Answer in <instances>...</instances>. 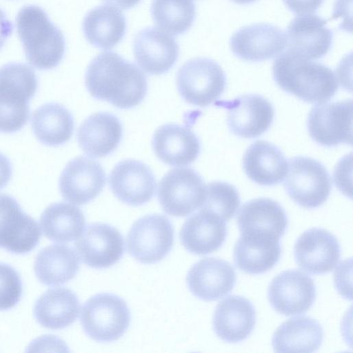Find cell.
Returning <instances> with one entry per match:
<instances>
[{"label":"cell","mask_w":353,"mask_h":353,"mask_svg":"<svg viewBox=\"0 0 353 353\" xmlns=\"http://www.w3.org/2000/svg\"><path fill=\"white\" fill-rule=\"evenodd\" d=\"M105 181V172L99 162L78 157L65 165L59 178V188L65 200L84 205L101 193Z\"/></svg>","instance_id":"cell-13"},{"label":"cell","mask_w":353,"mask_h":353,"mask_svg":"<svg viewBox=\"0 0 353 353\" xmlns=\"http://www.w3.org/2000/svg\"><path fill=\"white\" fill-rule=\"evenodd\" d=\"M85 82L92 97L121 109L139 104L148 90L143 72L114 52L100 53L92 59L88 67Z\"/></svg>","instance_id":"cell-1"},{"label":"cell","mask_w":353,"mask_h":353,"mask_svg":"<svg viewBox=\"0 0 353 353\" xmlns=\"http://www.w3.org/2000/svg\"><path fill=\"white\" fill-rule=\"evenodd\" d=\"M205 188L201 176L194 170L190 168L172 169L159 183V201L167 214L185 216L202 205Z\"/></svg>","instance_id":"cell-8"},{"label":"cell","mask_w":353,"mask_h":353,"mask_svg":"<svg viewBox=\"0 0 353 353\" xmlns=\"http://www.w3.org/2000/svg\"><path fill=\"white\" fill-rule=\"evenodd\" d=\"M241 234L259 236L280 240L288 227L283 207L268 198H257L245 203L237 214Z\"/></svg>","instance_id":"cell-22"},{"label":"cell","mask_w":353,"mask_h":353,"mask_svg":"<svg viewBox=\"0 0 353 353\" xmlns=\"http://www.w3.org/2000/svg\"><path fill=\"white\" fill-rule=\"evenodd\" d=\"M243 168L247 176L254 183L265 186L280 183L288 172V161L274 144L259 140L245 150Z\"/></svg>","instance_id":"cell-27"},{"label":"cell","mask_w":353,"mask_h":353,"mask_svg":"<svg viewBox=\"0 0 353 353\" xmlns=\"http://www.w3.org/2000/svg\"><path fill=\"white\" fill-rule=\"evenodd\" d=\"M130 312L125 301L110 293L92 296L83 305L81 323L85 333L98 342L120 339L128 330Z\"/></svg>","instance_id":"cell-5"},{"label":"cell","mask_w":353,"mask_h":353,"mask_svg":"<svg viewBox=\"0 0 353 353\" xmlns=\"http://www.w3.org/2000/svg\"><path fill=\"white\" fill-rule=\"evenodd\" d=\"M12 32V23L6 17L5 12L0 9V49L3 46Z\"/></svg>","instance_id":"cell-41"},{"label":"cell","mask_w":353,"mask_h":353,"mask_svg":"<svg viewBox=\"0 0 353 353\" xmlns=\"http://www.w3.org/2000/svg\"><path fill=\"white\" fill-rule=\"evenodd\" d=\"M310 136L318 144L333 147L352 143V101L351 99L321 103L308 115Z\"/></svg>","instance_id":"cell-10"},{"label":"cell","mask_w":353,"mask_h":353,"mask_svg":"<svg viewBox=\"0 0 353 353\" xmlns=\"http://www.w3.org/2000/svg\"><path fill=\"white\" fill-rule=\"evenodd\" d=\"M32 128L34 136L41 143L58 146L70 139L74 130V119L63 105L48 103L34 111Z\"/></svg>","instance_id":"cell-33"},{"label":"cell","mask_w":353,"mask_h":353,"mask_svg":"<svg viewBox=\"0 0 353 353\" xmlns=\"http://www.w3.org/2000/svg\"><path fill=\"white\" fill-rule=\"evenodd\" d=\"M37 222L12 196L0 194V248L14 254L33 250L41 239Z\"/></svg>","instance_id":"cell-12"},{"label":"cell","mask_w":353,"mask_h":353,"mask_svg":"<svg viewBox=\"0 0 353 353\" xmlns=\"http://www.w3.org/2000/svg\"><path fill=\"white\" fill-rule=\"evenodd\" d=\"M238 4H248L255 1L256 0H232Z\"/></svg>","instance_id":"cell-43"},{"label":"cell","mask_w":353,"mask_h":353,"mask_svg":"<svg viewBox=\"0 0 353 353\" xmlns=\"http://www.w3.org/2000/svg\"><path fill=\"white\" fill-rule=\"evenodd\" d=\"M103 1L115 6L121 9H130L137 5L141 0H103Z\"/></svg>","instance_id":"cell-42"},{"label":"cell","mask_w":353,"mask_h":353,"mask_svg":"<svg viewBox=\"0 0 353 353\" xmlns=\"http://www.w3.org/2000/svg\"><path fill=\"white\" fill-rule=\"evenodd\" d=\"M174 38L155 28L139 32L133 41V52L138 65L147 73L159 75L169 71L179 57Z\"/></svg>","instance_id":"cell-20"},{"label":"cell","mask_w":353,"mask_h":353,"mask_svg":"<svg viewBox=\"0 0 353 353\" xmlns=\"http://www.w3.org/2000/svg\"><path fill=\"white\" fill-rule=\"evenodd\" d=\"M285 33L270 23H256L237 30L230 40V48L237 57L249 61L272 59L286 46Z\"/></svg>","instance_id":"cell-17"},{"label":"cell","mask_w":353,"mask_h":353,"mask_svg":"<svg viewBox=\"0 0 353 353\" xmlns=\"http://www.w3.org/2000/svg\"><path fill=\"white\" fill-rule=\"evenodd\" d=\"M326 23L327 20L316 14L296 16L287 28L288 50L310 60L324 57L333 41L332 32Z\"/></svg>","instance_id":"cell-18"},{"label":"cell","mask_w":353,"mask_h":353,"mask_svg":"<svg viewBox=\"0 0 353 353\" xmlns=\"http://www.w3.org/2000/svg\"><path fill=\"white\" fill-rule=\"evenodd\" d=\"M37 87V75L28 65L10 63L0 68V132H15L26 124L28 102Z\"/></svg>","instance_id":"cell-4"},{"label":"cell","mask_w":353,"mask_h":353,"mask_svg":"<svg viewBox=\"0 0 353 353\" xmlns=\"http://www.w3.org/2000/svg\"><path fill=\"white\" fill-rule=\"evenodd\" d=\"M284 188L296 203L312 209L327 201L332 182L327 169L321 163L310 157L298 156L289 161Z\"/></svg>","instance_id":"cell-7"},{"label":"cell","mask_w":353,"mask_h":353,"mask_svg":"<svg viewBox=\"0 0 353 353\" xmlns=\"http://www.w3.org/2000/svg\"><path fill=\"white\" fill-rule=\"evenodd\" d=\"M279 240L241 234L233 252L236 266L245 273L259 274L270 270L279 261Z\"/></svg>","instance_id":"cell-30"},{"label":"cell","mask_w":353,"mask_h":353,"mask_svg":"<svg viewBox=\"0 0 353 353\" xmlns=\"http://www.w3.org/2000/svg\"><path fill=\"white\" fill-rule=\"evenodd\" d=\"M227 236L225 222L216 213L203 208L183 223L180 239L184 248L195 254H208L216 251Z\"/></svg>","instance_id":"cell-24"},{"label":"cell","mask_w":353,"mask_h":353,"mask_svg":"<svg viewBox=\"0 0 353 353\" xmlns=\"http://www.w3.org/2000/svg\"><path fill=\"white\" fill-rule=\"evenodd\" d=\"M79 266V258L74 249L65 245L53 244L38 253L34 270L43 284L59 285L73 279Z\"/></svg>","instance_id":"cell-32"},{"label":"cell","mask_w":353,"mask_h":353,"mask_svg":"<svg viewBox=\"0 0 353 353\" xmlns=\"http://www.w3.org/2000/svg\"><path fill=\"white\" fill-rule=\"evenodd\" d=\"M174 242V228L162 214H148L137 219L127 236L130 254L142 263L151 264L164 259Z\"/></svg>","instance_id":"cell-9"},{"label":"cell","mask_w":353,"mask_h":353,"mask_svg":"<svg viewBox=\"0 0 353 353\" xmlns=\"http://www.w3.org/2000/svg\"><path fill=\"white\" fill-rule=\"evenodd\" d=\"M12 176V166L10 160L0 153V190L9 182Z\"/></svg>","instance_id":"cell-40"},{"label":"cell","mask_w":353,"mask_h":353,"mask_svg":"<svg viewBox=\"0 0 353 353\" xmlns=\"http://www.w3.org/2000/svg\"><path fill=\"white\" fill-rule=\"evenodd\" d=\"M256 323V312L246 298L229 296L216 305L212 319V327L219 338L228 343L245 340L252 332Z\"/></svg>","instance_id":"cell-23"},{"label":"cell","mask_w":353,"mask_h":353,"mask_svg":"<svg viewBox=\"0 0 353 353\" xmlns=\"http://www.w3.org/2000/svg\"><path fill=\"white\" fill-rule=\"evenodd\" d=\"M236 275L234 268L218 258H205L189 270L186 281L190 291L197 298L215 301L223 298L234 288Z\"/></svg>","instance_id":"cell-21"},{"label":"cell","mask_w":353,"mask_h":353,"mask_svg":"<svg viewBox=\"0 0 353 353\" xmlns=\"http://www.w3.org/2000/svg\"><path fill=\"white\" fill-rule=\"evenodd\" d=\"M80 303L71 290L57 288L47 290L36 301L34 316L43 327L60 330L72 324L78 318Z\"/></svg>","instance_id":"cell-29"},{"label":"cell","mask_w":353,"mask_h":353,"mask_svg":"<svg viewBox=\"0 0 353 353\" xmlns=\"http://www.w3.org/2000/svg\"><path fill=\"white\" fill-rule=\"evenodd\" d=\"M40 224L44 235L58 243L77 239L83 233L85 219L81 210L65 202L48 206L41 215Z\"/></svg>","instance_id":"cell-34"},{"label":"cell","mask_w":353,"mask_h":353,"mask_svg":"<svg viewBox=\"0 0 353 353\" xmlns=\"http://www.w3.org/2000/svg\"><path fill=\"white\" fill-rule=\"evenodd\" d=\"M152 147L161 161L172 166L188 165L200 152L196 134L190 129L174 123L161 125L155 131Z\"/></svg>","instance_id":"cell-25"},{"label":"cell","mask_w":353,"mask_h":353,"mask_svg":"<svg viewBox=\"0 0 353 353\" xmlns=\"http://www.w3.org/2000/svg\"><path fill=\"white\" fill-rule=\"evenodd\" d=\"M82 28L90 44L108 50L122 40L126 31V21L121 11L109 5H103L86 14Z\"/></svg>","instance_id":"cell-31"},{"label":"cell","mask_w":353,"mask_h":353,"mask_svg":"<svg viewBox=\"0 0 353 353\" xmlns=\"http://www.w3.org/2000/svg\"><path fill=\"white\" fill-rule=\"evenodd\" d=\"M122 138V125L119 119L108 112H97L81 124L77 140L82 150L94 158L112 152Z\"/></svg>","instance_id":"cell-26"},{"label":"cell","mask_w":353,"mask_h":353,"mask_svg":"<svg viewBox=\"0 0 353 353\" xmlns=\"http://www.w3.org/2000/svg\"><path fill=\"white\" fill-rule=\"evenodd\" d=\"M22 295L20 275L12 266L0 263V310L14 307Z\"/></svg>","instance_id":"cell-37"},{"label":"cell","mask_w":353,"mask_h":353,"mask_svg":"<svg viewBox=\"0 0 353 353\" xmlns=\"http://www.w3.org/2000/svg\"><path fill=\"white\" fill-rule=\"evenodd\" d=\"M227 122L235 135L252 139L265 132L273 122L274 110L270 102L255 94H245L223 103Z\"/></svg>","instance_id":"cell-16"},{"label":"cell","mask_w":353,"mask_h":353,"mask_svg":"<svg viewBox=\"0 0 353 353\" xmlns=\"http://www.w3.org/2000/svg\"><path fill=\"white\" fill-rule=\"evenodd\" d=\"M313 279L299 270H288L273 278L268 289L271 306L285 316L305 313L316 299Z\"/></svg>","instance_id":"cell-11"},{"label":"cell","mask_w":353,"mask_h":353,"mask_svg":"<svg viewBox=\"0 0 353 353\" xmlns=\"http://www.w3.org/2000/svg\"><path fill=\"white\" fill-rule=\"evenodd\" d=\"M352 12V0H336L334 8L333 18L344 17V21L341 26V28H345L347 30V23L351 24V21L348 20L351 19Z\"/></svg>","instance_id":"cell-39"},{"label":"cell","mask_w":353,"mask_h":353,"mask_svg":"<svg viewBox=\"0 0 353 353\" xmlns=\"http://www.w3.org/2000/svg\"><path fill=\"white\" fill-rule=\"evenodd\" d=\"M177 90L188 103L206 107L223 93L226 77L221 67L208 58H195L186 61L178 70Z\"/></svg>","instance_id":"cell-6"},{"label":"cell","mask_w":353,"mask_h":353,"mask_svg":"<svg viewBox=\"0 0 353 353\" xmlns=\"http://www.w3.org/2000/svg\"><path fill=\"white\" fill-rule=\"evenodd\" d=\"M340 254L341 247L336 237L322 228L307 230L297 239L294 247V256L298 266L312 274L333 270Z\"/></svg>","instance_id":"cell-15"},{"label":"cell","mask_w":353,"mask_h":353,"mask_svg":"<svg viewBox=\"0 0 353 353\" xmlns=\"http://www.w3.org/2000/svg\"><path fill=\"white\" fill-rule=\"evenodd\" d=\"M240 205L237 190L231 184L213 181L205 188V196L200 208L210 210L225 221L230 220Z\"/></svg>","instance_id":"cell-36"},{"label":"cell","mask_w":353,"mask_h":353,"mask_svg":"<svg viewBox=\"0 0 353 353\" xmlns=\"http://www.w3.org/2000/svg\"><path fill=\"white\" fill-rule=\"evenodd\" d=\"M109 184L121 201L133 206L149 201L156 190L155 177L150 168L134 159L118 163L110 174Z\"/></svg>","instance_id":"cell-19"},{"label":"cell","mask_w":353,"mask_h":353,"mask_svg":"<svg viewBox=\"0 0 353 353\" xmlns=\"http://www.w3.org/2000/svg\"><path fill=\"white\" fill-rule=\"evenodd\" d=\"M290 10L296 14H312L323 3L324 0H283Z\"/></svg>","instance_id":"cell-38"},{"label":"cell","mask_w":353,"mask_h":353,"mask_svg":"<svg viewBox=\"0 0 353 353\" xmlns=\"http://www.w3.org/2000/svg\"><path fill=\"white\" fill-rule=\"evenodd\" d=\"M272 76L283 90L310 103H325L339 88L337 77L330 68L290 50L275 59Z\"/></svg>","instance_id":"cell-2"},{"label":"cell","mask_w":353,"mask_h":353,"mask_svg":"<svg viewBox=\"0 0 353 353\" xmlns=\"http://www.w3.org/2000/svg\"><path fill=\"white\" fill-rule=\"evenodd\" d=\"M18 35L27 61L39 70H50L62 60L65 42L62 32L40 7H23L16 17Z\"/></svg>","instance_id":"cell-3"},{"label":"cell","mask_w":353,"mask_h":353,"mask_svg":"<svg viewBox=\"0 0 353 353\" xmlns=\"http://www.w3.org/2000/svg\"><path fill=\"white\" fill-rule=\"evenodd\" d=\"M324 332L321 324L308 316L288 319L275 330L272 345L276 352H313L322 344Z\"/></svg>","instance_id":"cell-28"},{"label":"cell","mask_w":353,"mask_h":353,"mask_svg":"<svg viewBox=\"0 0 353 353\" xmlns=\"http://www.w3.org/2000/svg\"><path fill=\"white\" fill-rule=\"evenodd\" d=\"M151 14L163 31L179 35L191 28L196 11L193 0H152Z\"/></svg>","instance_id":"cell-35"},{"label":"cell","mask_w":353,"mask_h":353,"mask_svg":"<svg viewBox=\"0 0 353 353\" xmlns=\"http://www.w3.org/2000/svg\"><path fill=\"white\" fill-rule=\"evenodd\" d=\"M75 247L84 263L93 268L103 269L121 259L124 252V241L114 227L93 223L77 239Z\"/></svg>","instance_id":"cell-14"}]
</instances>
